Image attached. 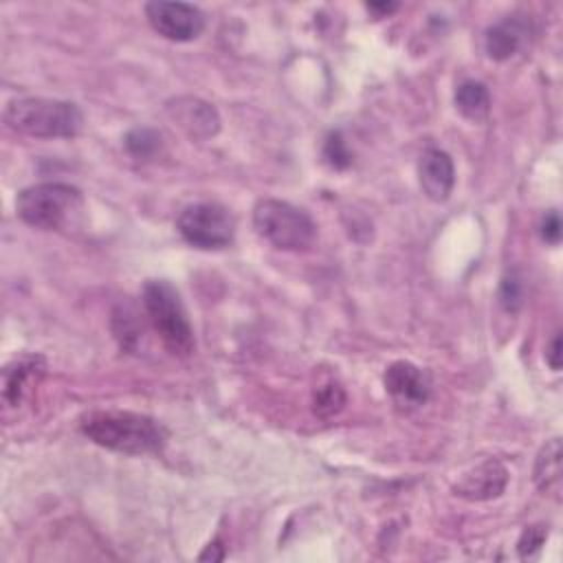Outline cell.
Returning a JSON list of instances; mask_svg holds the SVG:
<instances>
[{"label": "cell", "mask_w": 563, "mask_h": 563, "mask_svg": "<svg viewBox=\"0 0 563 563\" xmlns=\"http://www.w3.org/2000/svg\"><path fill=\"white\" fill-rule=\"evenodd\" d=\"M79 431L90 442L125 455L161 453L167 442V431L158 420L125 409L86 411L79 418Z\"/></svg>", "instance_id": "cell-1"}, {"label": "cell", "mask_w": 563, "mask_h": 563, "mask_svg": "<svg viewBox=\"0 0 563 563\" xmlns=\"http://www.w3.org/2000/svg\"><path fill=\"white\" fill-rule=\"evenodd\" d=\"M4 123L33 139H70L79 134L84 114L77 103L46 97H18L4 108Z\"/></svg>", "instance_id": "cell-2"}, {"label": "cell", "mask_w": 563, "mask_h": 563, "mask_svg": "<svg viewBox=\"0 0 563 563\" xmlns=\"http://www.w3.org/2000/svg\"><path fill=\"white\" fill-rule=\"evenodd\" d=\"M141 301L167 352L174 356H189L196 347V339L178 290L167 279H150L143 286Z\"/></svg>", "instance_id": "cell-3"}, {"label": "cell", "mask_w": 563, "mask_h": 563, "mask_svg": "<svg viewBox=\"0 0 563 563\" xmlns=\"http://www.w3.org/2000/svg\"><path fill=\"white\" fill-rule=\"evenodd\" d=\"M84 209V196L68 183H37L24 187L15 198L22 222L44 231L64 229Z\"/></svg>", "instance_id": "cell-4"}, {"label": "cell", "mask_w": 563, "mask_h": 563, "mask_svg": "<svg viewBox=\"0 0 563 563\" xmlns=\"http://www.w3.org/2000/svg\"><path fill=\"white\" fill-rule=\"evenodd\" d=\"M253 227L282 251H306L317 235V227L303 209L277 198H260L255 202Z\"/></svg>", "instance_id": "cell-5"}, {"label": "cell", "mask_w": 563, "mask_h": 563, "mask_svg": "<svg viewBox=\"0 0 563 563\" xmlns=\"http://www.w3.org/2000/svg\"><path fill=\"white\" fill-rule=\"evenodd\" d=\"M180 238L205 251L224 249L235 238V220L222 205L216 202H196L180 211L176 220Z\"/></svg>", "instance_id": "cell-6"}, {"label": "cell", "mask_w": 563, "mask_h": 563, "mask_svg": "<svg viewBox=\"0 0 563 563\" xmlns=\"http://www.w3.org/2000/svg\"><path fill=\"white\" fill-rule=\"evenodd\" d=\"M145 18L161 37L172 42H191L205 29V13L187 2H147Z\"/></svg>", "instance_id": "cell-7"}, {"label": "cell", "mask_w": 563, "mask_h": 563, "mask_svg": "<svg viewBox=\"0 0 563 563\" xmlns=\"http://www.w3.org/2000/svg\"><path fill=\"white\" fill-rule=\"evenodd\" d=\"M46 374V358L35 352L18 354L2 367V402L20 407Z\"/></svg>", "instance_id": "cell-8"}, {"label": "cell", "mask_w": 563, "mask_h": 563, "mask_svg": "<svg viewBox=\"0 0 563 563\" xmlns=\"http://www.w3.org/2000/svg\"><path fill=\"white\" fill-rule=\"evenodd\" d=\"M165 112L174 125H178L191 141H207L218 134V110L198 97H176L167 101Z\"/></svg>", "instance_id": "cell-9"}, {"label": "cell", "mask_w": 563, "mask_h": 563, "mask_svg": "<svg viewBox=\"0 0 563 563\" xmlns=\"http://www.w3.org/2000/svg\"><path fill=\"white\" fill-rule=\"evenodd\" d=\"M385 389L400 409H416L429 400L431 380L424 369L409 361H396L385 369Z\"/></svg>", "instance_id": "cell-10"}, {"label": "cell", "mask_w": 563, "mask_h": 563, "mask_svg": "<svg viewBox=\"0 0 563 563\" xmlns=\"http://www.w3.org/2000/svg\"><path fill=\"white\" fill-rule=\"evenodd\" d=\"M508 484V471L499 460H484L453 484V493L468 501H486L499 497Z\"/></svg>", "instance_id": "cell-11"}, {"label": "cell", "mask_w": 563, "mask_h": 563, "mask_svg": "<svg viewBox=\"0 0 563 563\" xmlns=\"http://www.w3.org/2000/svg\"><path fill=\"white\" fill-rule=\"evenodd\" d=\"M418 178L424 196L433 202H444L455 185V167L444 150L429 147L420 154Z\"/></svg>", "instance_id": "cell-12"}, {"label": "cell", "mask_w": 563, "mask_h": 563, "mask_svg": "<svg viewBox=\"0 0 563 563\" xmlns=\"http://www.w3.org/2000/svg\"><path fill=\"white\" fill-rule=\"evenodd\" d=\"M528 22L521 15H508L486 31V53L495 62H506L521 51L528 40Z\"/></svg>", "instance_id": "cell-13"}, {"label": "cell", "mask_w": 563, "mask_h": 563, "mask_svg": "<svg viewBox=\"0 0 563 563\" xmlns=\"http://www.w3.org/2000/svg\"><path fill=\"white\" fill-rule=\"evenodd\" d=\"M455 108L471 121H482L490 112V92L482 81L466 79L455 90Z\"/></svg>", "instance_id": "cell-14"}, {"label": "cell", "mask_w": 563, "mask_h": 563, "mask_svg": "<svg viewBox=\"0 0 563 563\" xmlns=\"http://www.w3.org/2000/svg\"><path fill=\"white\" fill-rule=\"evenodd\" d=\"M534 484L543 493L559 488V484H561V442H559V438H552L539 451L537 462H534Z\"/></svg>", "instance_id": "cell-15"}, {"label": "cell", "mask_w": 563, "mask_h": 563, "mask_svg": "<svg viewBox=\"0 0 563 563\" xmlns=\"http://www.w3.org/2000/svg\"><path fill=\"white\" fill-rule=\"evenodd\" d=\"M343 407H345V389L339 383L330 380V383H323L314 389L312 409L319 418H332Z\"/></svg>", "instance_id": "cell-16"}, {"label": "cell", "mask_w": 563, "mask_h": 563, "mask_svg": "<svg viewBox=\"0 0 563 563\" xmlns=\"http://www.w3.org/2000/svg\"><path fill=\"white\" fill-rule=\"evenodd\" d=\"M125 150L134 156V158H154L161 147H163V141H161V134L152 128H134L125 134Z\"/></svg>", "instance_id": "cell-17"}, {"label": "cell", "mask_w": 563, "mask_h": 563, "mask_svg": "<svg viewBox=\"0 0 563 563\" xmlns=\"http://www.w3.org/2000/svg\"><path fill=\"white\" fill-rule=\"evenodd\" d=\"M323 158L334 169H345L352 165V152L341 136V132H330L323 143Z\"/></svg>", "instance_id": "cell-18"}, {"label": "cell", "mask_w": 563, "mask_h": 563, "mask_svg": "<svg viewBox=\"0 0 563 563\" xmlns=\"http://www.w3.org/2000/svg\"><path fill=\"white\" fill-rule=\"evenodd\" d=\"M523 301V286L519 282V277L515 275H506L501 279V286H499V303L508 310V312H517L519 306Z\"/></svg>", "instance_id": "cell-19"}, {"label": "cell", "mask_w": 563, "mask_h": 563, "mask_svg": "<svg viewBox=\"0 0 563 563\" xmlns=\"http://www.w3.org/2000/svg\"><path fill=\"white\" fill-rule=\"evenodd\" d=\"M545 537L548 532L543 530V526H528L523 532H521V539L517 543V550L519 554L526 559V556H532L534 552L541 550V545L545 543Z\"/></svg>", "instance_id": "cell-20"}, {"label": "cell", "mask_w": 563, "mask_h": 563, "mask_svg": "<svg viewBox=\"0 0 563 563\" xmlns=\"http://www.w3.org/2000/svg\"><path fill=\"white\" fill-rule=\"evenodd\" d=\"M539 233H541L543 242H548V244H559V242H561V218H559V213H556L554 209L548 211V213L541 218Z\"/></svg>", "instance_id": "cell-21"}, {"label": "cell", "mask_w": 563, "mask_h": 563, "mask_svg": "<svg viewBox=\"0 0 563 563\" xmlns=\"http://www.w3.org/2000/svg\"><path fill=\"white\" fill-rule=\"evenodd\" d=\"M545 361H548V365L554 372L561 369V334L559 332L552 336V341H550V345L545 350Z\"/></svg>", "instance_id": "cell-22"}, {"label": "cell", "mask_w": 563, "mask_h": 563, "mask_svg": "<svg viewBox=\"0 0 563 563\" xmlns=\"http://www.w3.org/2000/svg\"><path fill=\"white\" fill-rule=\"evenodd\" d=\"M198 559H200V561H222V559H224V545H222V541H220V539L211 541V543L205 548V552H200Z\"/></svg>", "instance_id": "cell-23"}, {"label": "cell", "mask_w": 563, "mask_h": 563, "mask_svg": "<svg viewBox=\"0 0 563 563\" xmlns=\"http://www.w3.org/2000/svg\"><path fill=\"white\" fill-rule=\"evenodd\" d=\"M365 9L369 13H374L376 18H385V15H389V13H394L398 9V2H367Z\"/></svg>", "instance_id": "cell-24"}]
</instances>
